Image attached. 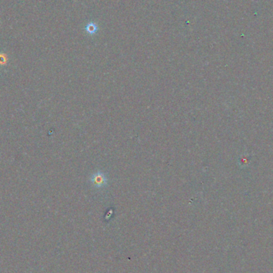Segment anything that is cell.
Masks as SVG:
<instances>
[{
  "mask_svg": "<svg viewBox=\"0 0 273 273\" xmlns=\"http://www.w3.org/2000/svg\"><path fill=\"white\" fill-rule=\"evenodd\" d=\"M94 183L95 184H98V185H101L104 183V179L101 176H96L94 178Z\"/></svg>",
  "mask_w": 273,
  "mask_h": 273,
  "instance_id": "1",
  "label": "cell"
}]
</instances>
